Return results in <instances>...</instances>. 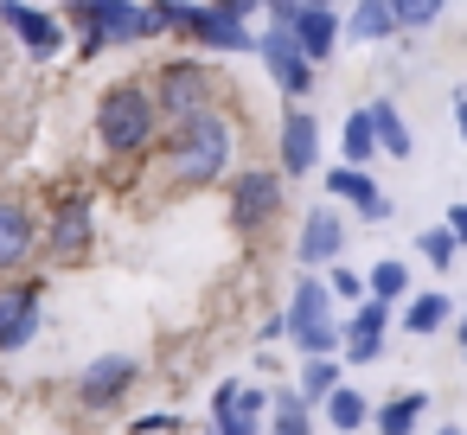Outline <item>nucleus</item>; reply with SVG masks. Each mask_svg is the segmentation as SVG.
Wrapping results in <instances>:
<instances>
[{
	"mask_svg": "<svg viewBox=\"0 0 467 435\" xmlns=\"http://www.w3.org/2000/svg\"><path fill=\"white\" fill-rule=\"evenodd\" d=\"M288 333H295V346H301L307 358L339 352V326H333V288H327L314 269L295 282V301H288Z\"/></svg>",
	"mask_w": 467,
	"mask_h": 435,
	"instance_id": "nucleus-5",
	"label": "nucleus"
},
{
	"mask_svg": "<svg viewBox=\"0 0 467 435\" xmlns=\"http://www.w3.org/2000/svg\"><path fill=\"white\" fill-rule=\"evenodd\" d=\"M256 58L269 65V78H275V90H282L288 103H301V97L314 90V71H320V65L295 46V26H275V20H269V33H256Z\"/></svg>",
	"mask_w": 467,
	"mask_h": 435,
	"instance_id": "nucleus-8",
	"label": "nucleus"
},
{
	"mask_svg": "<svg viewBox=\"0 0 467 435\" xmlns=\"http://www.w3.org/2000/svg\"><path fill=\"white\" fill-rule=\"evenodd\" d=\"M384 333H390L384 301H378V295L358 301V314H352V326H346V358H352V365H371V358L384 352Z\"/></svg>",
	"mask_w": 467,
	"mask_h": 435,
	"instance_id": "nucleus-19",
	"label": "nucleus"
},
{
	"mask_svg": "<svg viewBox=\"0 0 467 435\" xmlns=\"http://www.w3.org/2000/svg\"><path fill=\"white\" fill-rule=\"evenodd\" d=\"M39 250H46L52 269L90 263V250H97V205H90V192H65V199L52 205V224H46Z\"/></svg>",
	"mask_w": 467,
	"mask_h": 435,
	"instance_id": "nucleus-3",
	"label": "nucleus"
},
{
	"mask_svg": "<svg viewBox=\"0 0 467 435\" xmlns=\"http://www.w3.org/2000/svg\"><path fill=\"white\" fill-rule=\"evenodd\" d=\"M454 333H461V352H467V314H461V326H454Z\"/></svg>",
	"mask_w": 467,
	"mask_h": 435,
	"instance_id": "nucleus-38",
	"label": "nucleus"
},
{
	"mask_svg": "<svg viewBox=\"0 0 467 435\" xmlns=\"http://www.w3.org/2000/svg\"><path fill=\"white\" fill-rule=\"evenodd\" d=\"M339 39H346V20L327 7V0H301V14H295V46H301L314 65H327V58L339 52Z\"/></svg>",
	"mask_w": 467,
	"mask_h": 435,
	"instance_id": "nucleus-16",
	"label": "nucleus"
},
{
	"mask_svg": "<svg viewBox=\"0 0 467 435\" xmlns=\"http://www.w3.org/2000/svg\"><path fill=\"white\" fill-rule=\"evenodd\" d=\"M275 148H282V173H288V180H307V173H314V161H320V122H314L301 103H288Z\"/></svg>",
	"mask_w": 467,
	"mask_h": 435,
	"instance_id": "nucleus-14",
	"label": "nucleus"
},
{
	"mask_svg": "<svg viewBox=\"0 0 467 435\" xmlns=\"http://www.w3.org/2000/svg\"><path fill=\"white\" fill-rule=\"evenodd\" d=\"M161 154H167V180L180 192H205L231 173V154H237V129L224 109H199L186 122H167L161 135Z\"/></svg>",
	"mask_w": 467,
	"mask_h": 435,
	"instance_id": "nucleus-1",
	"label": "nucleus"
},
{
	"mask_svg": "<svg viewBox=\"0 0 467 435\" xmlns=\"http://www.w3.org/2000/svg\"><path fill=\"white\" fill-rule=\"evenodd\" d=\"M180 429V416H141L135 422V435H173Z\"/></svg>",
	"mask_w": 467,
	"mask_h": 435,
	"instance_id": "nucleus-33",
	"label": "nucleus"
},
{
	"mask_svg": "<svg viewBox=\"0 0 467 435\" xmlns=\"http://www.w3.org/2000/svg\"><path fill=\"white\" fill-rule=\"evenodd\" d=\"M71 46H78V58H84V65H90V58H103V52H109L103 20H78V26H71Z\"/></svg>",
	"mask_w": 467,
	"mask_h": 435,
	"instance_id": "nucleus-31",
	"label": "nucleus"
},
{
	"mask_svg": "<svg viewBox=\"0 0 467 435\" xmlns=\"http://www.w3.org/2000/svg\"><path fill=\"white\" fill-rule=\"evenodd\" d=\"M416 243H422V256H429L435 269H448V263H454V250H461V237L448 231V218H441V224H429V231H422Z\"/></svg>",
	"mask_w": 467,
	"mask_h": 435,
	"instance_id": "nucleus-29",
	"label": "nucleus"
},
{
	"mask_svg": "<svg viewBox=\"0 0 467 435\" xmlns=\"http://www.w3.org/2000/svg\"><path fill=\"white\" fill-rule=\"evenodd\" d=\"M154 103L167 122H186L199 109H218V71L205 58H173L154 71Z\"/></svg>",
	"mask_w": 467,
	"mask_h": 435,
	"instance_id": "nucleus-4",
	"label": "nucleus"
},
{
	"mask_svg": "<svg viewBox=\"0 0 467 435\" xmlns=\"http://www.w3.org/2000/svg\"><path fill=\"white\" fill-rule=\"evenodd\" d=\"M397 33H403V26H397V14H390V0H358L352 20H346V39H365V46L397 39Z\"/></svg>",
	"mask_w": 467,
	"mask_h": 435,
	"instance_id": "nucleus-21",
	"label": "nucleus"
},
{
	"mask_svg": "<svg viewBox=\"0 0 467 435\" xmlns=\"http://www.w3.org/2000/svg\"><path fill=\"white\" fill-rule=\"evenodd\" d=\"M90 20H103L109 46H148V39H161V33H167V26H161V14H154V0H103Z\"/></svg>",
	"mask_w": 467,
	"mask_h": 435,
	"instance_id": "nucleus-12",
	"label": "nucleus"
},
{
	"mask_svg": "<svg viewBox=\"0 0 467 435\" xmlns=\"http://www.w3.org/2000/svg\"><path fill=\"white\" fill-rule=\"evenodd\" d=\"M327 288H333L339 301H365V295H371V288H365V282H358L346 263H327Z\"/></svg>",
	"mask_w": 467,
	"mask_h": 435,
	"instance_id": "nucleus-32",
	"label": "nucleus"
},
{
	"mask_svg": "<svg viewBox=\"0 0 467 435\" xmlns=\"http://www.w3.org/2000/svg\"><path fill=\"white\" fill-rule=\"evenodd\" d=\"M39 314H46V282L20 275L0 288V352H20L26 339H39Z\"/></svg>",
	"mask_w": 467,
	"mask_h": 435,
	"instance_id": "nucleus-10",
	"label": "nucleus"
},
{
	"mask_svg": "<svg viewBox=\"0 0 467 435\" xmlns=\"http://www.w3.org/2000/svg\"><path fill=\"white\" fill-rule=\"evenodd\" d=\"M218 7H224V14H237V20H250V14H263V7H269V0H218Z\"/></svg>",
	"mask_w": 467,
	"mask_h": 435,
	"instance_id": "nucleus-34",
	"label": "nucleus"
},
{
	"mask_svg": "<svg viewBox=\"0 0 467 435\" xmlns=\"http://www.w3.org/2000/svg\"><path fill=\"white\" fill-rule=\"evenodd\" d=\"M441 320H448V295H422V301L403 307V326H410V333H435Z\"/></svg>",
	"mask_w": 467,
	"mask_h": 435,
	"instance_id": "nucleus-27",
	"label": "nucleus"
},
{
	"mask_svg": "<svg viewBox=\"0 0 467 435\" xmlns=\"http://www.w3.org/2000/svg\"><path fill=\"white\" fill-rule=\"evenodd\" d=\"M365 288H371V295H378V301L390 307V301H403V295H410V269H403V263H378Z\"/></svg>",
	"mask_w": 467,
	"mask_h": 435,
	"instance_id": "nucleus-26",
	"label": "nucleus"
},
{
	"mask_svg": "<svg viewBox=\"0 0 467 435\" xmlns=\"http://www.w3.org/2000/svg\"><path fill=\"white\" fill-rule=\"evenodd\" d=\"M0 26H7L14 39H20V52L26 58H58L65 46H71V26L58 20V14H46V7H33V0H0Z\"/></svg>",
	"mask_w": 467,
	"mask_h": 435,
	"instance_id": "nucleus-9",
	"label": "nucleus"
},
{
	"mask_svg": "<svg viewBox=\"0 0 467 435\" xmlns=\"http://www.w3.org/2000/svg\"><path fill=\"white\" fill-rule=\"evenodd\" d=\"M333 384H339V358H333V352H327V358H307V371H301V397L320 403Z\"/></svg>",
	"mask_w": 467,
	"mask_h": 435,
	"instance_id": "nucleus-28",
	"label": "nucleus"
},
{
	"mask_svg": "<svg viewBox=\"0 0 467 435\" xmlns=\"http://www.w3.org/2000/svg\"><path fill=\"white\" fill-rule=\"evenodd\" d=\"M441 435H467V429H441Z\"/></svg>",
	"mask_w": 467,
	"mask_h": 435,
	"instance_id": "nucleus-39",
	"label": "nucleus"
},
{
	"mask_svg": "<svg viewBox=\"0 0 467 435\" xmlns=\"http://www.w3.org/2000/svg\"><path fill=\"white\" fill-rule=\"evenodd\" d=\"M390 14H397V26H403V33H422V26L441 14V0H390Z\"/></svg>",
	"mask_w": 467,
	"mask_h": 435,
	"instance_id": "nucleus-30",
	"label": "nucleus"
},
{
	"mask_svg": "<svg viewBox=\"0 0 467 435\" xmlns=\"http://www.w3.org/2000/svg\"><path fill=\"white\" fill-rule=\"evenodd\" d=\"M39 250V224H33V205L26 199H0V275L26 269Z\"/></svg>",
	"mask_w": 467,
	"mask_h": 435,
	"instance_id": "nucleus-15",
	"label": "nucleus"
},
{
	"mask_svg": "<svg viewBox=\"0 0 467 435\" xmlns=\"http://www.w3.org/2000/svg\"><path fill=\"white\" fill-rule=\"evenodd\" d=\"M135 378H141V365H135L129 352H103V358H90V365H84L78 397H84L90 409H116V403L135 390Z\"/></svg>",
	"mask_w": 467,
	"mask_h": 435,
	"instance_id": "nucleus-11",
	"label": "nucleus"
},
{
	"mask_svg": "<svg viewBox=\"0 0 467 435\" xmlns=\"http://www.w3.org/2000/svg\"><path fill=\"white\" fill-rule=\"evenodd\" d=\"M454 129H461V141H467V97H454Z\"/></svg>",
	"mask_w": 467,
	"mask_h": 435,
	"instance_id": "nucleus-36",
	"label": "nucleus"
},
{
	"mask_svg": "<svg viewBox=\"0 0 467 435\" xmlns=\"http://www.w3.org/2000/svg\"><path fill=\"white\" fill-rule=\"evenodd\" d=\"M263 403H269V390H256V384H218L212 390V435H256V416H263Z\"/></svg>",
	"mask_w": 467,
	"mask_h": 435,
	"instance_id": "nucleus-13",
	"label": "nucleus"
},
{
	"mask_svg": "<svg viewBox=\"0 0 467 435\" xmlns=\"http://www.w3.org/2000/svg\"><path fill=\"white\" fill-rule=\"evenodd\" d=\"M180 39H192L199 52H256L250 20L224 14L218 0H186V7H180Z\"/></svg>",
	"mask_w": 467,
	"mask_h": 435,
	"instance_id": "nucleus-7",
	"label": "nucleus"
},
{
	"mask_svg": "<svg viewBox=\"0 0 467 435\" xmlns=\"http://www.w3.org/2000/svg\"><path fill=\"white\" fill-rule=\"evenodd\" d=\"M448 231L467 243V199H461V205H448Z\"/></svg>",
	"mask_w": 467,
	"mask_h": 435,
	"instance_id": "nucleus-35",
	"label": "nucleus"
},
{
	"mask_svg": "<svg viewBox=\"0 0 467 435\" xmlns=\"http://www.w3.org/2000/svg\"><path fill=\"white\" fill-rule=\"evenodd\" d=\"M269 409H275V429H269V435H314V429H307V397H301V390H275Z\"/></svg>",
	"mask_w": 467,
	"mask_h": 435,
	"instance_id": "nucleus-25",
	"label": "nucleus"
},
{
	"mask_svg": "<svg viewBox=\"0 0 467 435\" xmlns=\"http://www.w3.org/2000/svg\"><path fill=\"white\" fill-rule=\"evenodd\" d=\"M327 192H333V199H352V205H358V218H371V224H384V218H390V199L378 192V180H371L365 167H346V161H339V167L327 173Z\"/></svg>",
	"mask_w": 467,
	"mask_h": 435,
	"instance_id": "nucleus-18",
	"label": "nucleus"
},
{
	"mask_svg": "<svg viewBox=\"0 0 467 435\" xmlns=\"http://www.w3.org/2000/svg\"><path fill=\"white\" fill-rule=\"evenodd\" d=\"M371 129H378V148H384L390 161H410V154H416V135H410V122L397 116V103H390V97H378V103H371Z\"/></svg>",
	"mask_w": 467,
	"mask_h": 435,
	"instance_id": "nucleus-20",
	"label": "nucleus"
},
{
	"mask_svg": "<svg viewBox=\"0 0 467 435\" xmlns=\"http://www.w3.org/2000/svg\"><path fill=\"white\" fill-rule=\"evenodd\" d=\"M282 180L288 173H269V167H244L231 180V231L237 237H256V231H269L282 218V199H288Z\"/></svg>",
	"mask_w": 467,
	"mask_h": 435,
	"instance_id": "nucleus-6",
	"label": "nucleus"
},
{
	"mask_svg": "<svg viewBox=\"0 0 467 435\" xmlns=\"http://www.w3.org/2000/svg\"><path fill=\"white\" fill-rule=\"evenodd\" d=\"M339 250H346V224H339V212L314 205V212H307V224H301V237H295L301 269H327V263H339Z\"/></svg>",
	"mask_w": 467,
	"mask_h": 435,
	"instance_id": "nucleus-17",
	"label": "nucleus"
},
{
	"mask_svg": "<svg viewBox=\"0 0 467 435\" xmlns=\"http://www.w3.org/2000/svg\"><path fill=\"white\" fill-rule=\"evenodd\" d=\"M97 141H103V154H116V161H141V154H154L161 148V135H167V116H161V103H154V84H141V78H116L103 97H97Z\"/></svg>",
	"mask_w": 467,
	"mask_h": 435,
	"instance_id": "nucleus-2",
	"label": "nucleus"
},
{
	"mask_svg": "<svg viewBox=\"0 0 467 435\" xmlns=\"http://www.w3.org/2000/svg\"><path fill=\"white\" fill-rule=\"evenodd\" d=\"M327 422H333V429H365V422H371V403H365L358 390L333 384V390H327Z\"/></svg>",
	"mask_w": 467,
	"mask_h": 435,
	"instance_id": "nucleus-24",
	"label": "nucleus"
},
{
	"mask_svg": "<svg viewBox=\"0 0 467 435\" xmlns=\"http://www.w3.org/2000/svg\"><path fill=\"white\" fill-rule=\"evenodd\" d=\"M7 39H14V33H7V26H0V78H7Z\"/></svg>",
	"mask_w": 467,
	"mask_h": 435,
	"instance_id": "nucleus-37",
	"label": "nucleus"
},
{
	"mask_svg": "<svg viewBox=\"0 0 467 435\" xmlns=\"http://www.w3.org/2000/svg\"><path fill=\"white\" fill-rule=\"evenodd\" d=\"M422 409H429V390H403V397H390L371 422H378V435H410V429L422 422Z\"/></svg>",
	"mask_w": 467,
	"mask_h": 435,
	"instance_id": "nucleus-22",
	"label": "nucleus"
},
{
	"mask_svg": "<svg viewBox=\"0 0 467 435\" xmlns=\"http://www.w3.org/2000/svg\"><path fill=\"white\" fill-rule=\"evenodd\" d=\"M339 148H346V167H365L371 154H384V148H378V129H371V109H352V116H346Z\"/></svg>",
	"mask_w": 467,
	"mask_h": 435,
	"instance_id": "nucleus-23",
	"label": "nucleus"
}]
</instances>
